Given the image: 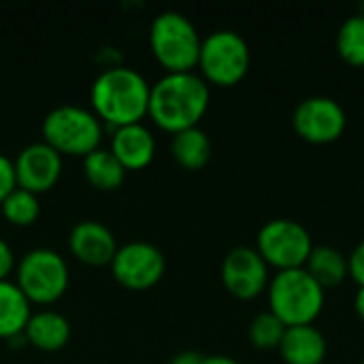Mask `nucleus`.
I'll use <instances>...</instances> for the list:
<instances>
[{"mask_svg": "<svg viewBox=\"0 0 364 364\" xmlns=\"http://www.w3.org/2000/svg\"><path fill=\"white\" fill-rule=\"evenodd\" d=\"M151 85L128 66L105 68L92 83V107L98 119L113 128L139 124L147 115Z\"/></svg>", "mask_w": 364, "mask_h": 364, "instance_id": "f03ea898", "label": "nucleus"}, {"mask_svg": "<svg viewBox=\"0 0 364 364\" xmlns=\"http://www.w3.org/2000/svg\"><path fill=\"white\" fill-rule=\"evenodd\" d=\"M83 173L94 188L105 192L117 190L126 179V168L111 154V149L105 147H98L83 158Z\"/></svg>", "mask_w": 364, "mask_h": 364, "instance_id": "aec40b11", "label": "nucleus"}, {"mask_svg": "<svg viewBox=\"0 0 364 364\" xmlns=\"http://www.w3.org/2000/svg\"><path fill=\"white\" fill-rule=\"evenodd\" d=\"M337 49L354 66H364V13L346 17L337 30Z\"/></svg>", "mask_w": 364, "mask_h": 364, "instance_id": "412c9836", "label": "nucleus"}, {"mask_svg": "<svg viewBox=\"0 0 364 364\" xmlns=\"http://www.w3.org/2000/svg\"><path fill=\"white\" fill-rule=\"evenodd\" d=\"M200 364H241L239 360H235L232 356L226 354H211V356H203Z\"/></svg>", "mask_w": 364, "mask_h": 364, "instance_id": "cd10ccee", "label": "nucleus"}, {"mask_svg": "<svg viewBox=\"0 0 364 364\" xmlns=\"http://www.w3.org/2000/svg\"><path fill=\"white\" fill-rule=\"evenodd\" d=\"M171 154L179 166L188 171H198L211 160L213 145H211L209 134L200 126H192L173 134Z\"/></svg>", "mask_w": 364, "mask_h": 364, "instance_id": "f3484780", "label": "nucleus"}, {"mask_svg": "<svg viewBox=\"0 0 364 364\" xmlns=\"http://www.w3.org/2000/svg\"><path fill=\"white\" fill-rule=\"evenodd\" d=\"M354 309L358 314V318L364 322V286H358L356 296H354Z\"/></svg>", "mask_w": 364, "mask_h": 364, "instance_id": "c85d7f7f", "label": "nucleus"}, {"mask_svg": "<svg viewBox=\"0 0 364 364\" xmlns=\"http://www.w3.org/2000/svg\"><path fill=\"white\" fill-rule=\"evenodd\" d=\"M17 286L30 303H55L68 290V264L53 250L36 247L17 264Z\"/></svg>", "mask_w": 364, "mask_h": 364, "instance_id": "0eeeda50", "label": "nucleus"}, {"mask_svg": "<svg viewBox=\"0 0 364 364\" xmlns=\"http://www.w3.org/2000/svg\"><path fill=\"white\" fill-rule=\"evenodd\" d=\"M17 186L15 181V168H13V160L6 158L4 154H0V205L2 200L9 196V192Z\"/></svg>", "mask_w": 364, "mask_h": 364, "instance_id": "b1692460", "label": "nucleus"}, {"mask_svg": "<svg viewBox=\"0 0 364 364\" xmlns=\"http://www.w3.org/2000/svg\"><path fill=\"white\" fill-rule=\"evenodd\" d=\"M13 269H15V254L11 245L4 239H0V282L9 279Z\"/></svg>", "mask_w": 364, "mask_h": 364, "instance_id": "a878e982", "label": "nucleus"}, {"mask_svg": "<svg viewBox=\"0 0 364 364\" xmlns=\"http://www.w3.org/2000/svg\"><path fill=\"white\" fill-rule=\"evenodd\" d=\"M360 364H364V356H363V360H360Z\"/></svg>", "mask_w": 364, "mask_h": 364, "instance_id": "c756f323", "label": "nucleus"}, {"mask_svg": "<svg viewBox=\"0 0 364 364\" xmlns=\"http://www.w3.org/2000/svg\"><path fill=\"white\" fill-rule=\"evenodd\" d=\"M305 269L316 277V282L326 290L333 286H339L348 275H350V264H348V256L333 245H314Z\"/></svg>", "mask_w": 364, "mask_h": 364, "instance_id": "6ab92c4d", "label": "nucleus"}, {"mask_svg": "<svg viewBox=\"0 0 364 364\" xmlns=\"http://www.w3.org/2000/svg\"><path fill=\"white\" fill-rule=\"evenodd\" d=\"M30 316V301L23 296L19 286L9 279L0 282V339L21 335Z\"/></svg>", "mask_w": 364, "mask_h": 364, "instance_id": "a211bd4d", "label": "nucleus"}, {"mask_svg": "<svg viewBox=\"0 0 364 364\" xmlns=\"http://www.w3.org/2000/svg\"><path fill=\"white\" fill-rule=\"evenodd\" d=\"M252 62V51L243 34L237 30H215L203 38L198 68L203 79L215 85H235L239 83Z\"/></svg>", "mask_w": 364, "mask_h": 364, "instance_id": "423d86ee", "label": "nucleus"}, {"mask_svg": "<svg viewBox=\"0 0 364 364\" xmlns=\"http://www.w3.org/2000/svg\"><path fill=\"white\" fill-rule=\"evenodd\" d=\"M211 90L203 75L166 73L151 85L147 115L164 130L179 132L198 126L209 109Z\"/></svg>", "mask_w": 364, "mask_h": 364, "instance_id": "f257e3e1", "label": "nucleus"}, {"mask_svg": "<svg viewBox=\"0 0 364 364\" xmlns=\"http://www.w3.org/2000/svg\"><path fill=\"white\" fill-rule=\"evenodd\" d=\"M43 141L60 156H87L100 147L102 124L94 111L79 105H60L43 119Z\"/></svg>", "mask_w": 364, "mask_h": 364, "instance_id": "39448f33", "label": "nucleus"}, {"mask_svg": "<svg viewBox=\"0 0 364 364\" xmlns=\"http://www.w3.org/2000/svg\"><path fill=\"white\" fill-rule=\"evenodd\" d=\"M23 335L30 346L41 352H58L70 339V324L68 320L51 309H43L30 316Z\"/></svg>", "mask_w": 364, "mask_h": 364, "instance_id": "dca6fc26", "label": "nucleus"}, {"mask_svg": "<svg viewBox=\"0 0 364 364\" xmlns=\"http://www.w3.org/2000/svg\"><path fill=\"white\" fill-rule=\"evenodd\" d=\"M250 341L256 348L262 350H271V348H279L284 333H286V324L269 309V311H260L252 322H250Z\"/></svg>", "mask_w": 364, "mask_h": 364, "instance_id": "5701e85b", "label": "nucleus"}, {"mask_svg": "<svg viewBox=\"0 0 364 364\" xmlns=\"http://www.w3.org/2000/svg\"><path fill=\"white\" fill-rule=\"evenodd\" d=\"M111 154L119 160V164L126 171H139L145 168L156 154V139L147 126L128 124L115 128L111 136Z\"/></svg>", "mask_w": 364, "mask_h": 364, "instance_id": "4468645a", "label": "nucleus"}, {"mask_svg": "<svg viewBox=\"0 0 364 364\" xmlns=\"http://www.w3.org/2000/svg\"><path fill=\"white\" fill-rule=\"evenodd\" d=\"M292 126L296 134L309 143H333L343 134L348 126V113L337 98L326 94H314L303 98L294 107Z\"/></svg>", "mask_w": 364, "mask_h": 364, "instance_id": "1a4fd4ad", "label": "nucleus"}, {"mask_svg": "<svg viewBox=\"0 0 364 364\" xmlns=\"http://www.w3.org/2000/svg\"><path fill=\"white\" fill-rule=\"evenodd\" d=\"M348 264H350V275H352V279H354L358 286H364V237L354 245V250L350 252Z\"/></svg>", "mask_w": 364, "mask_h": 364, "instance_id": "393cba45", "label": "nucleus"}, {"mask_svg": "<svg viewBox=\"0 0 364 364\" xmlns=\"http://www.w3.org/2000/svg\"><path fill=\"white\" fill-rule=\"evenodd\" d=\"M267 294L271 311L286 326L314 324L326 301V290L305 267L277 271L267 286Z\"/></svg>", "mask_w": 364, "mask_h": 364, "instance_id": "7ed1b4c3", "label": "nucleus"}, {"mask_svg": "<svg viewBox=\"0 0 364 364\" xmlns=\"http://www.w3.org/2000/svg\"><path fill=\"white\" fill-rule=\"evenodd\" d=\"M13 168L17 188H23L38 196L58 183L62 173V156L45 141H36L26 145L17 154V158L13 160Z\"/></svg>", "mask_w": 364, "mask_h": 364, "instance_id": "f8f14e48", "label": "nucleus"}, {"mask_svg": "<svg viewBox=\"0 0 364 364\" xmlns=\"http://www.w3.org/2000/svg\"><path fill=\"white\" fill-rule=\"evenodd\" d=\"M328 352L324 333L316 324L286 326L279 354L288 364H322Z\"/></svg>", "mask_w": 364, "mask_h": 364, "instance_id": "2eb2a0df", "label": "nucleus"}, {"mask_svg": "<svg viewBox=\"0 0 364 364\" xmlns=\"http://www.w3.org/2000/svg\"><path fill=\"white\" fill-rule=\"evenodd\" d=\"M200 360H203V354L188 350V352H179L177 356H173L168 364H200Z\"/></svg>", "mask_w": 364, "mask_h": 364, "instance_id": "bb28decb", "label": "nucleus"}, {"mask_svg": "<svg viewBox=\"0 0 364 364\" xmlns=\"http://www.w3.org/2000/svg\"><path fill=\"white\" fill-rule=\"evenodd\" d=\"M68 245H70L73 256L90 267L111 264L117 252V241L113 232L102 222H96V220L77 222L70 230Z\"/></svg>", "mask_w": 364, "mask_h": 364, "instance_id": "ddd939ff", "label": "nucleus"}, {"mask_svg": "<svg viewBox=\"0 0 364 364\" xmlns=\"http://www.w3.org/2000/svg\"><path fill=\"white\" fill-rule=\"evenodd\" d=\"M149 45L166 73H188L198 66L203 36L188 15L162 11L151 21Z\"/></svg>", "mask_w": 364, "mask_h": 364, "instance_id": "20e7f679", "label": "nucleus"}, {"mask_svg": "<svg viewBox=\"0 0 364 364\" xmlns=\"http://www.w3.org/2000/svg\"><path fill=\"white\" fill-rule=\"evenodd\" d=\"M2 215L13 224V226H30L36 222L41 205H38V196L23 190V188H13L9 192V196L2 200L0 205Z\"/></svg>", "mask_w": 364, "mask_h": 364, "instance_id": "4be33fe9", "label": "nucleus"}, {"mask_svg": "<svg viewBox=\"0 0 364 364\" xmlns=\"http://www.w3.org/2000/svg\"><path fill=\"white\" fill-rule=\"evenodd\" d=\"M314 245L307 226L292 218H273L264 222L256 237V250L267 264L277 267V271L305 267Z\"/></svg>", "mask_w": 364, "mask_h": 364, "instance_id": "6e6552de", "label": "nucleus"}, {"mask_svg": "<svg viewBox=\"0 0 364 364\" xmlns=\"http://www.w3.org/2000/svg\"><path fill=\"white\" fill-rule=\"evenodd\" d=\"M166 269L164 254L160 247L147 241H130L117 247L111 260V273L115 282L128 290L154 288Z\"/></svg>", "mask_w": 364, "mask_h": 364, "instance_id": "9d476101", "label": "nucleus"}, {"mask_svg": "<svg viewBox=\"0 0 364 364\" xmlns=\"http://www.w3.org/2000/svg\"><path fill=\"white\" fill-rule=\"evenodd\" d=\"M222 282L230 294L239 299H254L267 290L271 271L256 247L237 245L222 260Z\"/></svg>", "mask_w": 364, "mask_h": 364, "instance_id": "9b49d317", "label": "nucleus"}]
</instances>
